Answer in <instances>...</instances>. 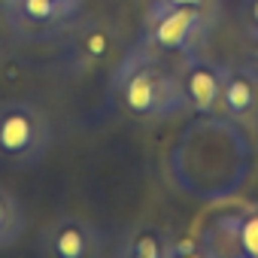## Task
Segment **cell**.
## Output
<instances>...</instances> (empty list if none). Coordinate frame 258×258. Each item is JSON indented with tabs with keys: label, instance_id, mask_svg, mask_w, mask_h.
<instances>
[{
	"label": "cell",
	"instance_id": "cell-15",
	"mask_svg": "<svg viewBox=\"0 0 258 258\" xmlns=\"http://www.w3.org/2000/svg\"><path fill=\"white\" fill-rule=\"evenodd\" d=\"M240 28L246 37H258V0H240Z\"/></svg>",
	"mask_w": 258,
	"mask_h": 258
},
{
	"label": "cell",
	"instance_id": "cell-6",
	"mask_svg": "<svg viewBox=\"0 0 258 258\" xmlns=\"http://www.w3.org/2000/svg\"><path fill=\"white\" fill-rule=\"evenodd\" d=\"M37 252L46 258H100L106 252V243L103 231L94 222L64 213L40 231Z\"/></svg>",
	"mask_w": 258,
	"mask_h": 258
},
{
	"label": "cell",
	"instance_id": "cell-12",
	"mask_svg": "<svg viewBox=\"0 0 258 258\" xmlns=\"http://www.w3.org/2000/svg\"><path fill=\"white\" fill-rule=\"evenodd\" d=\"M237 258H258V204L234 210Z\"/></svg>",
	"mask_w": 258,
	"mask_h": 258
},
{
	"label": "cell",
	"instance_id": "cell-1",
	"mask_svg": "<svg viewBox=\"0 0 258 258\" xmlns=\"http://www.w3.org/2000/svg\"><path fill=\"white\" fill-rule=\"evenodd\" d=\"M167 182L191 201H225L243 188L252 170L246 131L222 112L191 118L164 158Z\"/></svg>",
	"mask_w": 258,
	"mask_h": 258
},
{
	"label": "cell",
	"instance_id": "cell-7",
	"mask_svg": "<svg viewBox=\"0 0 258 258\" xmlns=\"http://www.w3.org/2000/svg\"><path fill=\"white\" fill-rule=\"evenodd\" d=\"M76 13L79 10L61 4V0H4L7 28L28 43L58 37Z\"/></svg>",
	"mask_w": 258,
	"mask_h": 258
},
{
	"label": "cell",
	"instance_id": "cell-16",
	"mask_svg": "<svg viewBox=\"0 0 258 258\" xmlns=\"http://www.w3.org/2000/svg\"><path fill=\"white\" fill-rule=\"evenodd\" d=\"M246 61H252L258 67V37H249V46H246Z\"/></svg>",
	"mask_w": 258,
	"mask_h": 258
},
{
	"label": "cell",
	"instance_id": "cell-9",
	"mask_svg": "<svg viewBox=\"0 0 258 258\" xmlns=\"http://www.w3.org/2000/svg\"><path fill=\"white\" fill-rule=\"evenodd\" d=\"M219 112L240 124L243 131L258 127V67L252 61L228 64Z\"/></svg>",
	"mask_w": 258,
	"mask_h": 258
},
{
	"label": "cell",
	"instance_id": "cell-14",
	"mask_svg": "<svg viewBox=\"0 0 258 258\" xmlns=\"http://www.w3.org/2000/svg\"><path fill=\"white\" fill-rule=\"evenodd\" d=\"M155 7H195L201 13H207L210 19H219L222 13V0H149Z\"/></svg>",
	"mask_w": 258,
	"mask_h": 258
},
{
	"label": "cell",
	"instance_id": "cell-10",
	"mask_svg": "<svg viewBox=\"0 0 258 258\" xmlns=\"http://www.w3.org/2000/svg\"><path fill=\"white\" fill-rule=\"evenodd\" d=\"M170 237L173 231L158 222H134L118 234L112 255L115 258H167Z\"/></svg>",
	"mask_w": 258,
	"mask_h": 258
},
{
	"label": "cell",
	"instance_id": "cell-2",
	"mask_svg": "<svg viewBox=\"0 0 258 258\" xmlns=\"http://www.w3.org/2000/svg\"><path fill=\"white\" fill-rule=\"evenodd\" d=\"M109 94H112V103L127 118L146 121V124L170 121L176 115L191 112L179 88L176 67L164 64V55L149 49L143 40H137L112 67Z\"/></svg>",
	"mask_w": 258,
	"mask_h": 258
},
{
	"label": "cell",
	"instance_id": "cell-18",
	"mask_svg": "<svg viewBox=\"0 0 258 258\" xmlns=\"http://www.w3.org/2000/svg\"><path fill=\"white\" fill-rule=\"evenodd\" d=\"M0 7H4V0H0Z\"/></svg>",
	"mask_w": 258,
	"mask_h": 258
},
{
	"label": "cell",
	"instance_id": "cell-13",
	"mask_svg": "<svg viewBox=\"0 0 258 258\" xmlns=\"http://www.w3.org/2000/svg\"><path fill=\"white\" fill-rule=\"evenodd\" d=\"M167 258H210V255H207L204 237L195 231V234H173Z\"/></svg>",
	"mask_w": 258,
	"mask_h": 258
},
{
	"label": "cell",
	"instance_id": "cell-5",
	"mask_svg": "<svg viewBox=\"0 0 258 258\" xmlns=\"http://www.w3.org/2000/svg\"><path fill=\"white\" fill-rule=\"evenodd\" d=\"M58 37H61V61L73 73H85L106 64L118 49V31L103 16L76 13Z\"/></svg>",
	"mask_w": 258,
	"mask_h": 258
},
{
	"label": "cell",
	"instance_id": "cell-17",
	"mask_svg": "<svg viewBox=\"0 0 258 258\" xmlns=\"http://www.w3.org/2000/svg\"><path fill=\"white\" fill-rule=\"evenodd\" d=\"M61 4H67V7H73V10H82V0H61Z\"/></svg>",
	"mask_w": 258,
	"mask_h": 258
},
{
	"label": "cell",
	"instance_id": "cell-8",
	"mask_svg": "<svg viewBox=\"0 0 258 258\" xmlns=\"http://www.w3.org/2000/svg\"><path fill=\"white\" fill-rule=\"evenodd\" d=\"M225 73H228V64H219V61L207 58L204 52L179 58L176 79H179V88H182L191 112H198V115L219 112L222 88H225Z\"/></svg>",
	"mask_w": 258,
	"mask_h": 258
},
{
	"label": "cell",
	"instance_id": "cell-4",
	"mask_svg": "<svg viewBox=\"0 0 258 258\" xmlns=\"http://www.w3.org/2000/svg\"><path fill=\"white\" fill-rule=\"evenodd\" d=\"M216 19H210L207 13L195 10V7H146L143 16V31L140 40L161 52V55H176V58H188L207 49L210 34H213Z\"/></svg>",
	"mask_w": 258,
	"mask_h": 258
},
{
	"label": "cell",
	"instance_id": "cell-11",
	"mask_svg": "<svg viewBox=\"0 0 258 258\" xmlns=\"http://www.w3.org/2000/svg\"><path fill=\"white\" fill-rule=\"evenodd\" d=\"M28 228V213L22 207V201L7 188L0 185V249H10L22 240Z\"/></svg>",
	"mask_w": 258,
	"mask_h": 258
},
{
	"label": "cell",
	"instance_id": "cell-3",
	"mask_svg": "<svg viewBox=\"0 0 258 258\" xmlns=\"http://www.w3.org/2000/svg\"><path fill=\"white\" fill-rule=\"evenodd\" d=\"M55 143L49 115L31 100H0V167L34 170Z\"/></svg>",
	"mask_w": 258,
	"mask_h": 258
}]
</instances>
